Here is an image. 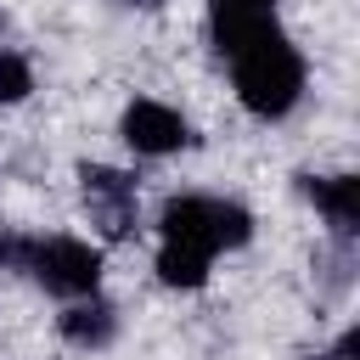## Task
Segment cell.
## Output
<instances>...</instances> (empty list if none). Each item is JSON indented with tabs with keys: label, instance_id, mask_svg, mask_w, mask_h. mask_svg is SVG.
<instances>
[{
	"label": "cell",
	"instance_id": "obj_6",
	"mask_svg": "<svg viewBox=\"0 0 360 360\" xmlns=\"http://www.w3.org/2000/svg\"><path fill=\"white\" fill-rule=\"evenodd\" d=\"M309 197H315V208H321L338 231H354V219H360V180H349V174H338V180H309Z\"/></svg>",
	"mask_w": 360,
	"mask_h": 360
},
{
	"label": "cell",
	"instance_id": "obj_7",
	"mask_svg": "<svg viewBox=\"0 0 360 360\" xmlns=\"http://www.w3.org/2000/svg\"><path fill=\"white\" fill-rule=\"evenodd\" d=\"M84 191H90V202L101 208L107 231H124V225H129V186H124V174H112V169H84Z\"/></svg>",
	"mask_w": 360,
	"mask_h": 360
},
{
	"label": "cell",
	"instance_id": "obj_8",
	"mask_svg": "<svg viewBox=\"0 0 360 360\" xmlns=\"http://www.w3.org/2000/svg\"><path fill=\"white\" fill-rule=\"evenodd\" d=\"M158 276H163L169 287H202V281H208V253L180 248V242H163V253H158Z\"/></svg>",
	"mask_w": 360,
	"mask_h": 360
},
{
	"label": "cell",
	"instance_id": "obj_1",
	"mask_svg": "<svg viewBox=\"0 0 360 360\" xmlns=\"http://www.w3.org/2000/svg\"><path fill=\"white\" fill-rule=\"evenodd\" d=\"M231 68H236V96H242V107L259 112V118H281V112L298 101V90H304V56H298L281 34H264L259 45L236 51Z\"/></svg>",
	"mask_w": 360,
	"mask_h": 360
},
{
	"label": "cell",
	"instance_id": "obj_3",
	"mask_svg": "<svg viewBox=\"0 0 360 360\" xmlns=\"http://www.w3.org/2000/svg\"><path fill=\"white\" fill-rule=\"evenodd\" d=\"M51 292H68V298H84L96 292L101 281V253L90 242H73V236H51V242H28V259H22Z\"/></svg>",
	"mask_w": 360,
	"mask_h": 360
},
{
	"label": "cell",
	"instance_id": "obj_4",
	"mask_svg": "<svg viewBox=\"0 0 360 360\" xmlns=\"http://www.w3.org/2000/svg\"><path fill=\"white\" fill-rule=\"evenodd\" d=\"M276 34V0H214V45L225 56Z\"/></svg>",
	"mask_w": 360,
	"mask_h": 360
},
{
	"label": "cell",
	"instance_id": "obj_5",
	"mask_svg": "<svg viewBox=\"0 0 360 360\" xmlns=\"http://www.w3.org/2000/svg\"><path fill=\"white\" fill-rule=\"evenodd\" d=\"M124 141L146 158H163V152H180L186 146V118L163 101H129L124 112Z\"/></svg>",
	"mask_w": 360,
	"mask_h": 360
},
{
	"label": "cell",
	"instance_id": "obj_10",
	"mask_svg": "<svg viewBox=\"0 0 360 360\" xmlns=\"http://www.w3.org/2000/svg\"><path fill=\"white\" fill-rule=\"evenodd\" d=\"M28 90H34L28 62H22V56H11V51H0V101H22Z\"/></svg>",
	"mask_w": 360,
	"mask_h": 360
},
{
	"label": "cell",
	"instance_id": "obj_9",
	"mask_svg": "<svg viewBox=\"0 0 360 360\" xmlns=\"http://www.w3.org/2000/svg\"><path fill=\"white\" fill-rule=\"evenodd\" d=\"M62 332H68L73 343H107V338H112V309H107V304H79V309L62 315Z\"/></svg>",
	"mask_w": 360,
	"mask_h": 360
},
{
	"label": "cell",
	"instance_id": "obj_11",
	"mask_svg": "<svg viewBox=\"0 0 360 360\" xmlns=\"http://www.w3.org/2000/svg\"><path fill=\"white\" fill-rule=\"evenodd\" d=\"M141 6H152V0H141Z\"/></svg>",
	"mask_w": 360,
	"mask_h": 360
},
{
	"label": "cell",
	"instance_id": "obj_2",
	"mask_svg": "<svg viewBox=\"0 0 360 360\" xmlns=\"http://www.w3.org/2000/svg\"><path fill=\"white\" fill-rule=\"evenodd\" d=\"M248 236H253V219H248V208H236V202L174 197V202L163 208V242H180V248L214 253V248H242Z\"/></svg>",
	"mask_w": 360,
	"mask_h": 360
}]
</instances>
